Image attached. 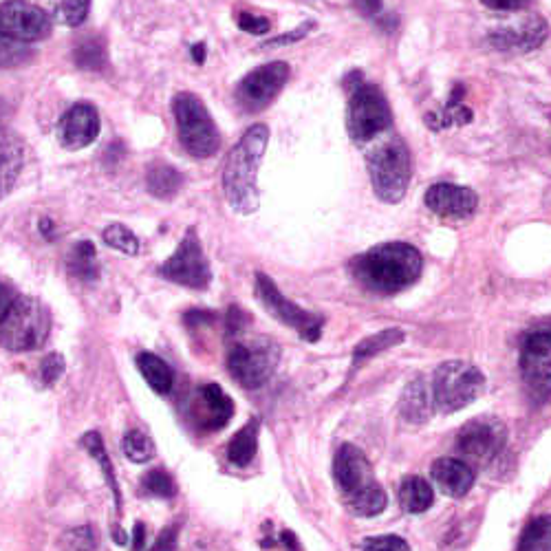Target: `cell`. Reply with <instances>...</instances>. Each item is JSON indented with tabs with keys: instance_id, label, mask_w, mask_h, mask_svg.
Segmentation results:
<instances>
[{
	"instance_id": "6",
	"label": "cell",
	"mask_w": 551,
	"mask_h": 551,
	"mask_svg": "<svg viewBox=\"0 0 551 551\" xmlns=\"http://www.w3.org/2000/svg\"><path fill=\"white\" fill-rule=\"evenodd\" d=\"M179 142L186 153L197 159H208L219 153L221 135L203 100L194 93H179L172 100Z\"/></svg>"
},
{
	"instance_id": "5",
	"label": "cell",
	"mask_w": 551,
	"mask_h": 551,
	"mask_svg": "<svg viewBox=\"0 0 551 551\" xmlns=\"http://www.w3.org/2000/svg\"><path fill=\"white\" fill-rule=\"evenodd\" d=\"M366 166H369L371 186L377 199L384 203H399L406 197L413 166H410L408 146L397 135H388L382 142H377V146L366 155Z\"/></svg>"
},
{
	"instance_id": "46",
	"label": "cell",
	"mask_w": 551,
	"mask_h": 551,
	"mask_svg": "<svg viewBox=\"0 0 551 551\" xmlns=\"http://www.w3.org/2000/svg\"><path fill=\"white\" fill-rule=\"evenodd\" d=\"M144 540H146V525L137 523L135 525V538H133V551H142Z\"/></svg>"
},
{
	"instance_id": "28",
	"label": "cell",
	"mask_w": 551,
	"mask_h": 551,
	"mask_svg": "<svg viewBox=\"0 0 551 551\" xmlns=\"http://www.w3.org/2000/svg\"><path fill=\"white\" fill-rule=\"evenodd\" d=\"M404 342V331L402 329H384L380 333H375V336L364 338L358 347L353 349V364L358 366L366 360L375 358V355L384 353L386 349L397 347V344Z\"/></svg>"
},
{
	"instance_id": "17",
	"label": "cell",
	"mask_w": 551,
	"mask_h": 551,
	"mask_svg": "<svg viewBox=\"0 0 551 551\" xmlns=\"http://www.w3.org/2000/svg\"><path fill=\"white\" fill-rule=\"evenodd\" d=\"M426 208L444 219H468L479 205L477 192L455 183H435L426 192Z\"/></svg>"
},
{
	"instance_id": "22",
	"label": "cell",
	"mask_w": 551,
	"mask_h": 551,
	"mask_svg": "<svg viewBox=\"0 0 551 551\" xmlns=\"http://www.w3.org/2000/svg\"><path fill=\"white\" fill-rule=\"evenodd\" d=\"M399 413L408 424H426L430 419V395L424 377H415L404 388L402 399H399Z\"/></svg>"
},
{
	"instance_id": "20",
	"label": "cell",
	"mask_w": 551,
	"mask_h": 551,
	"mask_svg": "<svg viewBox=\"0 0 551 551\" xmlns=\"http://www.w3.org/2000/svg\"><path fill=\"white\" fill-rule=\"evenodd\" d=\"M521 375L532 404H547L551 399V355L521 353Z\"/></svg>"
},
{
	"instance_id": "26",
	"label": "cell",
	"mask_w": 551,
	"mask_h": 551,
	"mask_svg": "<svg viewBox=\"0 0 551 551\" xmlns=\"http://www.w3.org/2000/svg\"><path fill=\"white\" fill-rule=\"evenodd\" d=\"M67 267L75 278L84 280V283H91V280L100 278V265H97L95 245L91 241L75 243L73 250L69 252Z\"/></svg>"
},
{
	"instance_id": "24",
	"label": "cell",
	"mask_w": 551,
	"mask_h": 551,
	"mask_svg": "<svg viewBox=\"0 0 551 551\" xmlns=\"http://www.w3.org/2000/svg\"><path fill=\"white\" fill-rule=\"evenodd\" d=\"M135 362H137L139 373L144 375V380L148 382V386L153 388L155 393L168 395L172 391V386H175V373H172L166 360H161L155 353L144 351L137 355Z\"/></svg>"
},
{
	"instance_id": "4",
	"label": "cell",
	"mask_w": 551,
	"mask_h": 551,
	"mask_svg": "<svg viewBox=\"0 0 551 551\" xmlns=\"http://www.w3.org/2000/svg\"><path fill=\"white\" fill-rule=\"evenodd\" d=\"M51 333V313L38 298L20 296L0 318V347L14 353L36 351Z\"/></svg>"
},
{
	"instance_id": "44",
	"label": "cell",
	"mask_w": 551,
	"mask_h": 551,
	"mask_svg": "<svg viewBox=\"0 0 551 551\" xmlns=\"http://www.w3.org/2000/svg\"><path fill=\"white\" fill-rule=\"evenodd\" d=\"M150 551H177V527L164 529Z\"/></svg>"
},
{
	"instance_id": "32",
	"label": "cell",
	"mask_w": 551,
	"mask_h": 551,
	"mask_svg": "<svg viewBox=\"0 0 551 551\" xmlns=\"http://www.w3.org/2000/svg\"><path fill=\"white\" fill-rule=\"evenodd\" d=\"M122 446H124V455L133 463H148V461H153L157 455L153 439H150L142 430L126 432Z\"/></svg>"
},
{
	"instance_id": "33",
	"label": "cell",
	"mask_w": 551,
	"mask_h": 551,
	"mask_svg": "<svg viewBox=\"0 0 551 551\" xmlns=\"http://www.w3.org/2000/svg\"><path fill=\"white\" fill-rule=\"evenodd\" d=\"M102 239L108 247H113V250L128 254V256H137L139 250H142V243L135 236L133 230H128L126 225H108V228L102 232Z\"/></svg>"
},
{
	"instance_id": "15",
	"label": "cell",
	"mask_w": 551,
	"mask_h": 551,
	"mask_svg": "<svg viewBox=\"0 0 551 551\" xmlns=\"http://www.w3.org/2000/svg\"><path fill=\"white\" fill-rule=\"evenodd\" d=\"M234 417L232 397L219 384H203L194 393L190 406L192 424L203 432H216L230 424Z\"/></svg>"
},
{
	"instance_id": "30",
	"label": "cell",
	"mask_w": 551,
	"mask_h": 551,
	"mask_svg": "<svg viewBox=\"0 0 551 551\" xmlns=\"http://www.w3.org/2000/svg\"><path fill=\"white\" fill-rule=\"evenodd\" d=\"M80 444H82V448H84L86 452H89V455H91L97 463H100V468H102L104 474H106V481H108V485H111V490H113V494H115V505H117V510H122V494H120V490H117V481H115V474H113L111 459H108V455H106V448H104V441H102V437H100V432H95V430H93V432H86Z\"/></svg>"
},
{
	"instance_id": "29",
	"label": "cell",
	"mask_w": 551,
	"mask_h": 551,
	"mask_svg": "<svg viewBox=\"0 0 551 551\" xmlns=\"http://www.w3.org/2000/svg\"><path fill=\"white\" fill-rule=\"evenodd\" d=\"M516 551H551V514H540L525 525Z\"/></svg>"
},
{
	"instance_id": "13",
	"label": "cell",
	"mask_w": 551,
	"mask_h": 551,
	"mask_svg": "<svg viewBox=\"0 0 551 551\" xmlns=\"http://www.w3.org/2000/svg\"><path fill=\"white\" fill-rule=\"evenodd\" d=\"M289 80L287 62H269L265 67H258L247 73L236 89V102H239L247 113H258L272 104L278 93Z\"/></svg>"
},
{
	"instance_id": "9",
	"label": "cell",
	"mask_w": 551,
	"mask_h": 551,
	"mask_svg": "<svg viewBox=\"0 0 551 551\" xmlns=\"http://www.w3.org/2000/svg\"><path fill=\"white\" fill-rule=\"evenodd\" d=\"M393 122L391 106L375 84L355 86L347 111V128L355 144H366L380 137Z\"/></svg>"
},
{
	"instance_id": "35",
	"label": "cell",
	"mask_w": 551,
	"mask_h": 551,
	"mask_svg": "<svg viewBox=\"0 0 551 551\" xmlns=\"http://www.w3.org/2000/svg\"><path fill=\"white\" fill-rule=\"evenodd\" d=\"M31 60V49L25 42H18L5 34H0V69L23 67Z\"/></svg>"
},
{
	"instance_id": "11",
	"label": "cell",
	"mask_w": 551,
	"mask_h": 551,
	"mask_svg": "<svg viewBox=\"0 0 551 551\" xmlns=\"http://www.w3.org/2000/svg\"><path fill=\"white\" fill-rule=\"evenodd\" d=\"M507 441L503 421L496 417H477L468 421L457 435V450L466 463L488 466L501 455Z\"/></svg>"
},
{
	"instance_id": "27",
	"label": "cell",
	"mask_w": 551,
	"mask_h": 551,
	"mask_svg": "<svg viewBox=\"0 0 551 551\" xmlns=\"http://www.w3.org/2000/svg\"><path fill=\"white\" fill-rule=\"evenodd\" d=\"M435 501L432 488L426 479L421 477H406L402 488H399V503H402L408 514H421Z\"/></svg>"
},
{
	"instance_id": "16",
	"label": "cell",
	"mask_w": 551,
	"mask_h": 551,
	"mask_svg": "<svg viewBox=\"0 0 551 551\" xmlns=\"http://www.w3.org/2000/svg\"><path fill=\"white\" fill-rule=\"evenodd\" d=\"M100 135V113L89 102H80L71 106L62 115L58 126V139L67 150H82L91 146Z\"/></svg>"
},
{
	"instance_id": "1",
	"label": "cell",
	"mask_w": 551,
	"mask_h": 551,
	"mask_svg": "<svg viewBox=\"0 0 551 551\" xmlns=\"http://www.w3.org/2000/svg\"><path fill=\"white\" fill-rule=\"evenodd\" d=\"M421 254L408 243H382L353 258L351 274L362 287L391 296L410 287L421 276Z\"/></svg>"
},
{
	"instance_id": "12",
	"label": "cell",
	"mask_w": 551,
	"mask_h": 551,
	"mask_svg": "<svg viewBox=\"0 0 551 551\" xmlns=\"http://www.w3.org/2000/svg\"><path fill=\"white\" fill-rule=\"evenodd\" d=\"M256 296L263 302V307L272 313V316L287 324V327L296 329L302 340L307 342H318L320 333H322V318L316 316V313H309L302 307H298L296 302H291L280 294V289L276 283L265 274H256Z\"/></svg>"
},
{
	"instance_id": "37",
	"label": "cell",
	"mask_w": 551,
	"mask_h": 551,
	"mask_svg": "<svg viewBox=\"0 0 551 551\" xmlns=\"http://www.w3.org/2000/svg\"><path fill=\"white\" fill-rule=\"evenodd\" d=\"M521 353L551 355V327H538L527 331L521 338Z\"/></svg>"
},
{
	"instance_id": "47",
	"label": "cell",
	"mask_w": 551,
	"mask_h": 551,
	"mask_svg": "<svg viewBox=\"0 0 551 551\" xmlns=\"http://www.w3.org/2000/svg\"><path fill=\"white\" fill-rule=\"evenodd\" d=\"M280 540H283V543L287 545V551H300L298 540H296V536L291 534V532H283V534H280Z\"/></svg>"
},
{
	"instance_id": "48",
	"label": "cell",
	"mask_w": 551,
	"mask_h": 551,
	"mask_svg": "<svg viewBox=\"0 0 551 551\" xmlns=\"http://www.w3.org/2000/svg\"><path fill=\"white\" fill-rule=\"evenodd\" d=\"M190 53H192V58H194V62H197V64L205 62V45H203V42H199V45H194L190 49Z\"/></svg>"
},
{
	"instance_id": "14",
	"label": "cell",
	"mask_w": 551,
	"mask_h": 551,
	"mask_svg": "<svg viewBox=\"0 0 551 551\" xmlns=\"http://www.w3.org/2000/svg\"><path fill=\"white\" fill-rule=\"evenodd\" d=\"M0 34L25 45L45 40L51 34V18L45 9L27 0H5L0 3Z\"/></svg>"
},
{
	"instance_id": "10",
	"label": "cell",
	"mask_w": 551,
	"mask_h": 551,
	"mask_svg": "<svg viewBox=\"0 0 551 551\" xmlns=\"http://www.w3.org/2000/svg\"><path fill=\"white\" fill-rule=\"evenodd\" d=\"M161 276L170 283H177L188 289H208L212 280V269L208 258L203 254L201 241L197 230H188L183 241L179 243L177 252L172 254L168 261L161 265Z\"/></svg>"
},
{
	"instance_id": "3",
	"label": "cell",
	"mask_w": 551,
	"mask_h": 551,
	"mask_svg": "<svg viewBox=\"0 0 551 551\" xmlns=\"http://www.w3.org/2000/svg\"><path fill=\"white\" fill-rule=\"evenodd\" d=\"M333 477H336L344 503L355 516L371 518L384 512L386 492L377 483L369 459L358 446H340L336 463H333Z\"/></svg>"
},
{
	"instance_id": "19",
	"label": "cell",
	"mask_w": 551,
	"mask_h": 551,
	"mask_svg": "<svg viewBox=\"0 0 551 551\" xmlns=\"http://www.w3.org/2000/svg\"><path fill=\"white\" fill-rule=\"evenodd\" d=\"M430 477L452 499H463L474 485V470L461 459H437L432 463Z\"/></svg>"
},
{
	"instance_id": "31",
	"label": "cell",
	"mask_w": 551,
	"mask_h": 551,
	"mask_svg": "<svg viewBox=\"0 0 551 551\" xmlns=\"http://www.w3.org/2000/svg\"><path fill=\"white\" fill-rule=\"evenodd\" d=\"M89 9L91 0H53V18L64 27H80Z\"/></svg>"
},
{
	"instance_id": "2",
	"label": "cell",
	"mask_w": 551,
	"mask_h": 551,
	"mask_svg": "<svg viewBox=\"0 0 551 551\" xmlns=\"http://www.w3.org/2000/svg\"><path fill=\"white\" fill-rule=\"evenodd\" d=\"M269 142V128L254 124L236 144L223 166V192L230 208L239 214H254L261 205L258 168Z\"/></svg>"
},
{
	"instance_id": "50",
	"label": "cell",
	"mask_w": 551,
	"mask_h": 551,
	"mask_svg": "<svg viewBox=\"0 0 551 551\" xmlns=\"http://www.w3.org/2000/svg\"><path fill=\"white\" fill-rule=\"evenodd\" d=\"M40 232L45 234V239H53V223L49 219L40 221Z\"/></svg>"
},
{
	"instance_id": "34",
	"label": "cell",
	"mask_w": 551,
	"mask_h": 551,
	"mask_svg": "<svg viewBox=\"0 0 551 551\" xmlns=\"http://www.w3.org/2000/svg\"><path fill=\"white\" fill-rule=\"evenodd\" d=\"M58 549L60 551H95L97 549L95 529L91 525L67 529V532H62V536L58 538Z\"/></svg>"
},
{
	"instance_id": "36",
	"label": "cell",
	"mask_w": 551,
	"mask_h": 551,
	"mask_svg": "<svg viewBox=\"0 0 551 551\" xmlns=\"http://www.w3.org/2000/svg\"><path fill=\"white\" fill-rule=\"evenodd\" d=\"M104 56V42L100 38H89L75 47V64L80 69L100 71L104 67Z\"/></svg>"
},
{
	"instance_id": "21",
	"label": "cell",
	"mask_w": 551,
	"mask_h": 551,
	"mask_svg": "<svg viewBox=\"0 0 551 551\" xmlns=\"http://www.w3.org/2000/svg\"><path fill=\"white\" fill-rule=\"evenodd\" d=\"M25 166V146L14 135H0V201L14 190Z\"/></svg>"
},
{
	"instance_id": "42",
	"label": "cell",
	"mask_w": 551,
	"mask_h": 551,
	"mask_svg": "<svg viewBox=\"0 0 551 551\" xmlns=\"http://www.w3.org/2000/svg\"><path fill=\"white\" fill-rule=\"evenodd\" d=\"M313 27H316V23H311V20H309V23H305V25H300L298 29H294V31H289V34H285V36H278V38H272V40H267V42H263V49H276V47L294 45V42H298V40H302V38H305V36L309 34V31H311Z\"/></svg>"
},
{
	"instance_id": "18",
	"label": "cell",
	"mask_w": 551,
	"mask_h": 551,
	"mask_svg": "<svg viewBox=\"0 0 551 551\" xmlns=\"http://www.w3.org/2000/svg\"><path fill=\"white\" fill-rule=\"evenodd\" d=\"M547 40V23L540 16H529L518 25L490 34V45L499 51L527 53L538 49Z\"/></svg>"
},
{
	"instance_id": "41",
	"label": "cell",
	"mask_w": 551,
	"mask_h": 551,
	"mask_svg": "<svg viewBox=\"0 0 551 551\" xmlns=\"http://www.w3.org/2000/svg\"><path fill=\"white\" fill-rule=\"evenodd\" d=\"M236 25H239L241 31H245V34H254V36H263L269 31V20L263 18V16H254V14H239V18H236Z\"/></svg>"
},
{
	"instance_id": "25",
	"label": "cell",
	"mask_w": 551,
	"mask_h": 551,
	"mask_svg": "<svg viewBox=\"0 0 551 551\" xmlns=\"http://www.w3.org/2000/svg\"><path fill=\"white\" fill-rule=\"evenodd\" d=\"M258 428H261V424H258V419H250L232 437V441L228 444V459H230V463H234V466H239V468L250 466L252 459L256 457V450H258Z\"/></svg>"
},
{
	"instance_id": "45",
	"label": "cell",
	"mask_w": 551,
	"mask_h": 551,
	"mask_svg": "<svg viewBox=\"0 0 551 551\" xmlns=\"http://www.w3.org/2000/svg\"><path fill=\"white\" fill-rule=\"evenodd\" d=\"M355 7H358L364 16H375L380 14L382 0H355Z\"/></svg>"
},
{
	"instance_id": "23",
	"label": "cell",
	"mask_w": 551,
	"mask_h": 551,
	"mask_svg": "<svg viewBox=\"0 0 551 551\" xmlns=\"http://www.w3.org/2000/svg\"><path fill=\"white\" fill-rule=\"evenodd\" d=\"M146 186L153 197L168 201L179 194V190L183 186V177L177 168H172L170 164H164V161H155V164L148 166Z\"/></svg>"
},
{
	"instance_id": "39",
	"label": "cell",
	"mask_w": 551,
	"mask_h": 551,
	"mask_svg": "<svg viewBox=\"0 0 551 551\" xmlns=\"http://www.w3.org/2000/svg\"><path fill=\"white\" fill-rule=\"evenodd\" d=\"M362 551H413L402 536L386 534V536H371L362 543Z\"/></svg>"
},
{
	"instance_id": "43",
	"label": "cell",
	"mask_w": 551,
	"mask_h": 551,
	"mask_svg": "<svg viewBox=\"0 0 551 551\" xmlns=\"http://www.w3.org/2000/svg\"><path fill=\"white\" fill-rule=\"evenodd\" d=\"M481 3L494 9V12H521L529 0H481Z\"/></svg>"
},
{
	"instance_id": "49",
	"label": "cell",
	"mask_w": 551,
	"mask_h": 551,
	"mask_svg": "<svg viewBox=\"0 0 551 551\" xmlns=\"http://www.w3.org/2000/svg\"><path fill=\"white\" fill-rule=\"evenodd\" d=\"M9 302L12 300H9V296H7V289L3 287V283H0V318H3V313L9 307Z\"/></svg>"
},
{
	"instance_id": "40",
	"label": "cell",
	"mask_w": 551,
	"mask_h": 551,
	"mask_svg": "<svg viewBox=\"0 0 551 551\" xmlns=\"http://www.w3.org/2000/svg\"><path fill=\"white\" fill-rule=\"evenodd\" d=\"M64 369H67V362H64V358L60 353L47 355V358L40 362L42 382H45V386H53L64 375Z\"/></svg>"
},
{
	"instance_id": "8",
	"label": "cell",
	"mask_w": 551,
	"mask_h": 551,
	"mask_svg": "<svg viewBox=\"0 0 551 551\" xmlns=\"http://www.w3.org/2000/svg\"><path fill=\"white\" fill-rule=\"evenodd\" d=\"M485 388L483 373L470 362H444L432 377V399L441 413H457L470 406Z\"/></svg>"
},
{
	"instance_id": "7",
	"label": "cell",
	"mask_w": 551,
	"mask_h": 551,
	"mask_svg": "<svg viewBox=\"0 0 551 551\" xmlns=\"http://www.w3.org/2000/svg\"><path fill=\"white\" fill-rule=\"evenodd\" d=\"M228 351V371L243 388H261L274 375L280 362V347L272 338L252 336V338H232Z\"/></svg>"
},
{
	"instance_id": "38",
	"label": "cell",
	"mask_w": 551,
	"mask_h": 551,
	"mask_svg": "<svg viewBox=\"0 0 551 551\" xmlns=\"http://www.w3.org/2000/svg\"><path fill=\"white\" fill-rule=\"evenodd\" d=\"M144 490L153 496H159V499H172L177 494L175 481H172L170 474L166 470H153L144 477Z\"/></svg>"
}]
</instances>
